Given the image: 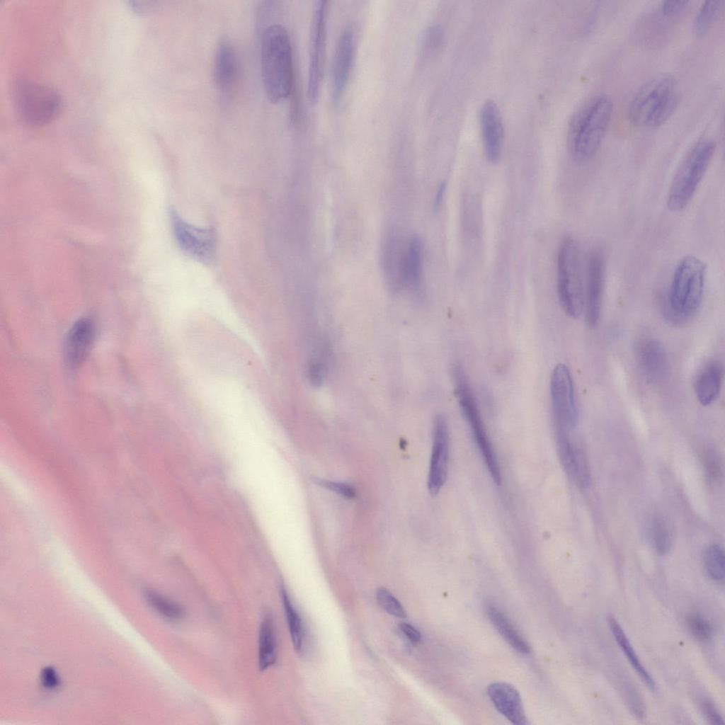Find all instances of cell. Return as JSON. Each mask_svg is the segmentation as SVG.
I'll return each instance as SVG.
<instances>
[{"label":"cell","mask_w":725,"mask_h":725,"mask_svg":"<svg viewBox=\"0 0 725 725\" xmlns=\"http://www.w3.org/2000/svg\"><path fill=\"white\" fill-rule=\"evenodd\" d=\"M704 566L707 573L713 580H724L725 559L724 551L720 546L713 544L707 549L704 554Z\"/></svg>","instance_id":"29"},{"label":"cell","mask_w":725,"mask_h":725,"mask_svg":"<svg viewBox=\"0 0 725 725\" xmlns=\"http://www.w3.org/2000/svg\"><path fill=\"white\" fill-rule=\"evenodd\" d=\"M354 52V32L350 28H346L337 41L331 66V98L336 106L339 105L343 99L350 76Z\"/></svg>","instance_id":"13"},{"label":"cell","mask_w":725,"mask_h":725,"mask_svg":"<svg viewBox=\"0 0 725 725\" xmlns=\"http://www.w3.org/2000/svg\"><path fill=\"white\" fill-rule=\"evenodd\" d=\"M678 102L675 78L669 73H660L646 81L634 93L629 117L635 125L656 128L670 117Z\"/></svg>","instance_id":"3"},{"label":"cell","mask_w":725,"mask_h":725,"mask_svg":"<svg viewBox=\"0 0 725 725\" xmlns=\"http://www.w3.org/2000/svg\"><path fill=\"white\" fill-rule=\"evenodd\" d=\"M453 377L462 414L470 427L493 480L497 484H500L501 477L496 456L486 431L474 393L465 373L460 367H454Z\"/></svg>","instance_id":"8"},{"label":"cell","mask_w":725,"mask_h":725,"mask_svg":"<svg viewBox=\"0 0 725 725\" xmlns=\"http://www.w3.org/2000/svg\"><path fill=\"white\" fill-rule=\"evenodd\" d=\"M611 98L603 93L586 100L570 120L567 140L569 152L578 162L591 159L598 151L612 113Z\"/></svg>","instance_id":"2"},{"label":"cell","mask_w":725,"mask_h":725,"mask_svg":"<svg viewBox=\"0 0 725 725\" xmlns=\"http://www.w3.org/2000/svg\"><path fill=\"white\" fill-rule=\"evenodd\" d=\"M309 376L314 384H319L322 379L321 366L316 363L312 364L309 367Z\"/></svg>","instance_id":"39"},{"label":"cell","mask_w":725,"mask_h":725,"mask_svg":"<svg viewBox=\"0 0 725 725\" xmlns=\"http://www.w3.org/2000/svg\"><path fill=\"white\" fill-rule=\"evenodd\" d=\"M479 119L486 157L496 163L501 155L504 132L500 111L494 101L488 100L483 103Z\"/></svg>","instance_id":"15"},{"label":"cell","mask_w":725,"mask_h":725,"mask_svg":"<svg viewBox=\"0 0 725 725\" xmlns=\"http://www.w3.org/2000/svg\"><path fill=\"white\" fill-rule=\"evenodd\" d=\"M715 143L704 138L696 143L680 163L672 179L667 198L668 207L675 212L691 201L711 162Z\"/></svg>","instance_id":"5"},{"label":"cell","mask_w":725,"mask_h":725,"mask_svg":"<svg viewBox=\"0 0 725 725\" xmlns=\"http://www.w3.org/2000/svg\"><path fill=\"white\" fill-rule=\"evenodd\" d=\"M314 482L317 485L333 491L345 498L353 499L355 496V489L347 484L319 478L314 479Z\"/></svg>","instance_id":"32"},{"label":"cell","mask_w":725,"mask_h":725,"mask_svg":"<svg viewBox=\"0 0 725 725\" xmlns=\"http://www.w3.org/2000/svg\"><path fill=\"white\" fill-rule=\"evenodd\" d=\"M144 595L148 604L164 618L174 621L183 616V610L179 605L160 593L147 590Z\"/></svg>","instance_id":"28"},{"label":"cell","mask_w":725,"mask_h":725,"mask_svg":"<svg viewBox=\"0 0 725 725\" xmlns=\"http://www.w3.org/2000/svg\"><path fill=\"white\" fill-rule=\"evenodd\" d=\"M608 623L615 641L626 656L627 658L629 661L634 669L641 678L644 683L651 690L655 691L656 690V686L653 679L642 666L618 622L613 617H610Z\"/></svg>","instance_id":"23"},{"label":"cell","mask_w":725,"mask_h":725,"mask_svg":"<svg viewBox=\"0 0 725 725\" xmlns=\"http://www.w3.org/2000/svg\"><path fill=\"white\" fill-rule=\"evenodd\" d=\"M700 709L710 724H721L724 723L721 715L711 702L702 700L700 703Z\"/></svg>","instance_id":"34"},{"label":"cell","mask_w":725,"mask_h":725,"mask_svg":"<svg viewBox=\"0 0 725 725\" xmlns=\"http://www.w3.org/2000/svg\"><path fill=\"white\" fill-rule=\"evenodd\" d=\"M688 2V1L685 0L664 1L662 2L661 9L662 13L666 16L674 15L682 11Z\"/></svg>","instance_id":"36"},{"label":"cell","mask_w":725,"mask_h":725,"mask_svg":"<svg viewBox=\"0 0 725 725\" xmlns=\"http://www.w3.org/2000/svg\"><path fill=\"white\" fill-rule=\"evenodd\" d=\"M280 594L294 649L297 652H301L304 639L301 618L291 603L283 586L280 588Z\"/></svg>","instance_id":"27"},{"label":"cell","mask_w":725,"mask_h":725,"mask_svg":"<svg viewBox=\"0 0 725 725\" xmlns=\"http://www.w3.org/2000/svg\"><path fill=\"white\" fill-rule=\"evenodd\" d=\"M704 464L707 474L713 481H718L721 475V466L719 455L714 450L704 453Z\"/></svg>","instance_id":"33"},{"label":"cell","mask_w":725,"mask_h":725,"mask_svg":"<svg viewBox=\"0 0 725 725\" xmlns=\"http://www.w3.org/2000/svg\"><path fill=\"white\" fill-rule=\"evenodd\" d=\"M556 282L563 311L571 318H578L584 309L585 289L579 246L570 236H565L559 246Z\"/></svg>","instance_id":"6"},{"label":"cell","mask_w":725,"mask_h":725,"mask_svg":"<svg viewBox=\"0 0 725 725\" xmlns=\"http://www.w3.org/2000/svg\"><path fill=\"white\" fill-rule=\"evenodd\" d=\"M446 188H447V183L445 181H443L438 185V188L437 191L435 193V198H434V200H433V207H434L435 210H438L440 207V205H441V204L443 202V198H444V195H445V191H446Z\"/></svg>","instance_id":"38"},{"label":"cell","mask_w":725,"mask_h":725,"mask_svg":"<svg viewBox=\"0 0 725 725\" xmlns=\"http://www.w3.org/2000/svg\"><path fill=\"white\" fill-rule=\"evenodd\" d=\"M450 435L447 420L438 414L433 422V447L428 474V487L436 495L445 484L448 472Z\"/></svg>","instance_id":"12"},{"label":"cell","mask_w":725,"mask_h":725,"mask_svg":"<svg viewBox=\"0 0 725 725\" xmlns=\"http://www.w3.org/2000/svg\"><path fill=\"white\" fill-rule=\"evenodd\" d=\"M376 597L379 605L387 613L399 618H404L406 617V611L402 605L386 588H378Z\"/></svg>","instance_id":"30"},{"label":"cell","mask_w":725,"mask_h":725,"mask_svg":"<svg viewBox=\"0 0 725 725\" xmlns=\"http://www.w3.org/2000/svg\"><path fill=\"white\" fill-rule=\"evenodd\" d=\"M648 537L655 549L659 554H666L671 546L670 529L662 517L655 516L649 523Z\"/></svg>","instance_id":"26"},{"label":"cell","mask_w":725,"mask_h":725,"mask_svg":"<svg viewBox=\"0 0 725 725\" xmlns=\"http://www.w3.org/2000/svg\"><path fill=\"white\" fill-rule=\"evenodd\" d=\"M687 626L690 634L700 641H709L712 635V629L707 620L697 614L689 615L686 619Z\"/></svg>","instance_id":"31"},{"label":"cell","mask_w":725,"mask_h":725,"mask_svg":"<svg viewBox=\"0 0 725 725\" xmlns=\"http://www.w3.org/2000/svg\"><path fill=\"white\" fill-rule=\"evenodd\" d=\"M94 338V326L89 319L79 320L70 330L66 343V358L72 365H78L88 353Z\"/></svg>","instance_id":"20"},{"label":"cell","mask_w":725,"mask_h":725,"mask_svg":"<svg viewBox=\"0 0 725 725\" xmlns=\"http://www.w3.org/2000/svg\"><path fill=\"white\" fill-rule=\"evenodd\" d=\"M707 266L694 256L679 262L673 275L668 304L671 315L683 320L692 316L700 308L704 293Z\"/></svg>","instance_id":"4"},{"label":"cell","mask_w":725,"mask_h":725,"mask_svg":"<svg viewBox=\"0 0 725 725\" xmlns=\"http://www.w3.org/2000/svg\"><path fill=\"white\" fill-rule=\"evenodd\" d=\"M486 612L497 631L510 646L523 654L530 652L528 644L497 607L488 603L486 605Z\"/></svg>","instance_id":"22"},{"label":"cell","mask_w":725,"mask_h":725,"mask_svg":"<svg viewBox=\"0 0 725 725\" xmlns=\"http://www.w3.org/2000/svg\"><path fill=\"white\" fill-rule=\"evenodd\" d=\"M636 357L646 379L658 382L665 378L668 368V356L658 341L647 338L639 341L636 346Z\"/></svg>","instance_id":"16"},{"label":"cell","mask_w":725,"mask_h":725,"mask_svg":"<svg viewBox=\"0 0 725 725\" xmlns=\"http://www.w3.org/2000/svg\"><path fill=\"white\" fill-rule=\"evenodd\" d=\"M276 661V641L272 618L266 616L261 624L258 637V664L261 670Z\"/></svg>","instance_id":"24"},{"label":"cell","mask_w":725,"mask_h":725,"mask_svg":"<svg viewBox=\"0 0 725 725\" xmlns=\"http://www.w3.org/2000/svg\"><path fill=\"white\" fill-rule=\"evenodd\" d=\"M13 98L18 114L33 126H42L53 120L62 105L59 94L52 88L27 80L15 83Z\"/></svg>","instance_id":"7"},{"label":"cell","mask_w":725,"mask_h":725,"mask_svg":"<svg viewBox=\"0 0 725 725\" xmlns=\"http://www.w3.org/2000/svg\"><path fill=\"white\" fill-rule=\"evenodd\" d=\"M724 378L722 363L717 360L708 362L697 375L694 391L699 403L709 406L719 396Z\"/></svg>","instance_id":"19"},{"label":"cell","mask_w":725,"mask_h":725,"mask_svg":"<svg viewBox=\"0 0 725 725\" xmlns=\"http://www.w3.org/2000/svg\"><path fill=\"white\" fill-rule=\"evenodd\" d=\"M40 680L43 687L50 690L57 688L60 684L57 672L50 666L45 667L42 670Z\"/></svg>","instance_id":"35"},{"label":"cell","mask_w":725,"mask_h":725,"mask_svg":"<svg viewBox=\"0 0 725 725\" xmlns=\"http://www.w3.org/2000/svg\"><path fill=\"white\" fill-rule=\"evenodd\" d=\"M261 69L268 99L279 103L288 98L292 86V55L290 36L279 24L268 26L261 45Z\"/></svg>","instance_id":"1"},{"label":"cell","mask_w":725,"mask_h":725,"mask_svg":"<svg viewBox=\"0 0 725 725\" xmlns=\"http://www.w3.org/2000/svg\"><path fill=\"white\" fill-rule=\"evenodd\" d=\"M724 0H707L699 8L695 20L694 31L700 37L707 34L722 9Z\"/></svg>","instance_id":"25"},{"label":"cell","mask_w":725,"mask_h":725,"mask_svg":"<svg viewBox=\"0 0 725 725\" xmlns=\"http://www.w3.org/2000/svg\"><path fill=\"white\" fill-rule=\"evenodd\" d=\"M236 73V59L231 43L223 40L217 45L214 65V79L217 89L227 92L232 86Z\"/></svg>","instance_id":"21"},{"label":"cell","mask_w":725,"mask_h":725,"mask_svg":"<svg viewBox=\"0 0 725 725\" xmlns=\"http://www.w3.org/2000/svg\"><path fill=\"white\" fill-rule=\"evenodd\" d=\"M328 1L315 4L310 29L307 97L312 104L318 101L321 86L326 43Z\"/></svg>","instance_id":"9"},{"label":"cell","mask_w":725,"mask_h":725,"mask_svg":"<svg viewBox=\"0 0 725 725\" xmlns=\"http://www.w3.org/2000/svg\"><path fill=\"white\" fill-rule=\"evenodd\" d=\"M400 629L412 643L416 644L421 640V632L411 624L403 622L400 624Z\"/></svg>","instance_id":"37"},{"label":"cell","mask_w":725,"mask_h":725,"mask_svg":"<svg viewBox=\"0 0 725 725\" xmlns=\"http://www.w3.org/2000/svg\"><path fill=\"white\" fill-rule=\"evenodd\" d=\"M423 274V243L417 236H412L402 244L400 265L401 286L417 290Z\"/></svg>","instance_id":"18"},{"label":"cell","mask_w":725,"mask_h":725,"mask_svg":"<svg viewBox=\"0 0 725 725\" xmlns=\"http://www.w3.org/2000/svg\"><path fill=\"white\" fill-rule=\"evenodd\" d=\"M170 219L175 239L184 253L203 263L214 262L217 243L215 229L190 224L173 209L170 211Z\"/></svg>","instance_id":"10"},{"label":"cell","mask_w":725,"mask_h":725,"mask_svg":"<svg viewBox=\"0 0 725 725\" xmlns=\"http://www.w3.org/2000/svg\"><path fill=\"white\" fill-rule=\"evenodd\" d=\"M487 693L496 709L512 724H527L520 695L513 685L502 682L493 683L488 686Z\"/></svg>","instance_id":"17"},{"label":"cell","mask_w":725,"mask_h":725,"mask_svg":"<svg viewBox=\"0 0 725 725\" xmlns=\"http://www.w3.org/2000/svg\"><path fill=\"white\" fill-rule=\"evenodd\" d=\"M605 282V260L602 252L593 250L587 263L586 284L585 290L586 319L590 327L599 321Z\"/></svg>","instance_id":"14"},{"label":"cell","mask_w":725,"mask_h":725,"mask_svg":"<svg viewBox=\"0 0 725 725\" xmlns=\"http://www.w3.org/2000/svg\"><path fill=\"white\" fill-rule=\"evenodd\" d=\"M550 396L556 428L566 432L578 423V413L570 371L563 363L557 364L551 375Z\"/></svg>","instance_id":"11"}]
</instances>
